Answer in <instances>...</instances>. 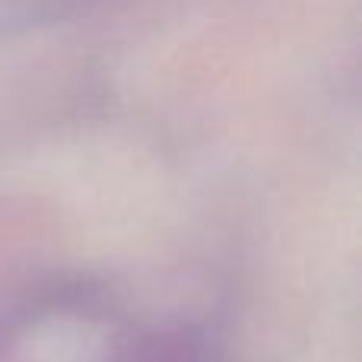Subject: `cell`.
I'll return each mask as SVG.
<instances>
[{"label": "cell", "mask_w": 362, "mask_h": 362, "mask_svg": "<svg viewBox=\"0 0 362 362\" xmlns=\"http://www.w3.org/2000/svg\"><path fill=\"white\" fill-rule=\"evenodd\" d=\"M70 0H0V23L10 19H35L45 13H57Z\"/></svg>", "instance_id": "cell-1"}]
</instances>
